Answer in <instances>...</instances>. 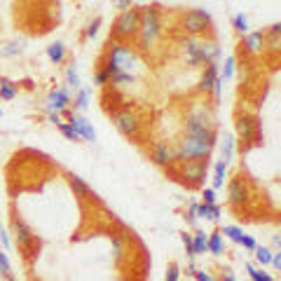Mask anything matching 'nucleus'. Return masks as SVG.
Returning <instances> with one entry per match:
<instances>
[{
	"mask_svg": "<svg viewBox=\"0 0 281 281\" xmlns=\"http://www.w3.org/2000/svg\"><path fill=\"white\" fill-rule=\"evenodd\" d=\"M215 145V134L213 132H202V134H185V138L181 141V148L174 153V162L183 160H204L209 157L211 150Z\"/></svg>",
	"mask_w": 281,
	"mask_h": 281,
	"instance_id": "nucleus-1",
	"label": "nucleus"
},
{
	"mask_svg": "<svg viewBox=\"0 0 281 281\" xmlns=\"http://www.w3.org/2000/svg\"><path fill=\"white\" fill-rule=\"evenodd\" d=\"M138 31H141V45L143 47H150V42L157 40V35H160V14H157V10H145L141 14Z\"/></svg>",
	"mask_w": 281,
	"mask_h": 281,
	"instance_id": "nucleus-2",
	"label": "nucleus"
},
{
	"mask_svg": "<svg viewBox=\"0 0 281 281\" xmlns=\"http://www.w3.org/2000/svg\"><path fill=\"white\" fill-rule=\"evenodd\" d=\"M138 24H141V12L134 10V7L132 10L127 7L115 21V35L117 38H132L138 31Z\"/></svg>",
	"mask_w": 281,
	"mask_h": 281,
	"instance_id": "nucleus-3",
	"label": "nucleus"
},
{
	"mask_svg": "<svg viewBox=\"0 0 281 281\" xmlns=\"http://www.w3.org/2000/svg\"><path fill=\"white\" fill-rule=\"evenodd\" d=\"M211 24V14L206 10H192L187 12L185 17H183V28H185L187 33H204L206 28Z\"/></svg>",
	"mask_w": 281,
	"mask_h": 281,
	"instance_id": "nucleus-4",
	"label": "nucleus"
},
{
	"mask_svg": "<svg viewBox=\"0 0 281 281\" xmlns=\"http://www.w3.org/2000/svg\"><path fill=\"white\" fill-rule=\"evenodd\" d=\"M237 136L242 141H253L260 136V120L251 113H242L237 117Z\"/></svg>",
	"mask_w": 281,
	"mask_h": 281,
	"instance_id": "nucleus-5",
	"label": "nucleus"
},
{
	"mask_svg": "<svg viewBox=\"0 0 281 281\" xmlns=\"http://www.w3.org/2000/svg\"><path fill=\"white\" fill-rule=\"evenodd\" d=\"M111 63H115L120 71H124V73H129L134 66H136V54H134L132 50H127L124 45H113L111 47Z\"/></svg>",
	"mask_w": 281,
	"mask_h": 281,
	"instance_id": "nucleus-6",
	"label": "nucleus"
},
{
	"mask_svg": "<svg viewBox=\"0 0 281 281\" xmlns=\"http://www.w3.org/2000/svg\"><path fill=\"white\" fill-rule=\"evenodd\" d=\"M206 169H209L206 160H190L183 166V178L190 183H202L206 178Z\"/></svg>",
	"mask_w": 281,
	"mask_h": 281,
	"instance_id": "nucleus-7",
	"label": "nucleus"
},
{
	"mask_svg": "<svg viewBox=\"0 0 281 281\" xmlns=\"http://www.w3.org/2000/svg\"><path fill=\"white\" fill-rule=\"evenodd\" d=\"M115 127L124 136H136L138 134V117L132 111H120L115 115Z\"/></svg>",
	"mask_w": 281,
	"mask_h": 281,
	"instance_id": "nucleus-8",
	"label": "nucleus"
},
{
	"mask_svg": "<svg viewBox=\"0 0 281 281\" xmlns=\"http://www.w3.org/2000/svg\"><path fill=\"white\" fill-rule=\"evenodd\" d=\"M248 199V185L244 178H234L230 181V187H227V202L232 206H242Z\"/></svg>",
	"mask_w": 281,
	"mask_h": 281,
	"instance_id": "nucleus-9",
	"label": "nucleus"
},
{
	"mask_svg": "<svg viewBox=\"0 0 281 281\" xmlns=\"http://www.w3.org/2000/svg\"><path fill=\"white\" fill-rule=\"evenodd\" d=\"M202 132H213V122L206 113H194L185 122V134H202Z\"/></svg>",
	"mask_w": 281,
	"mask_h": 281,
	"instance_id": "nucleus-10",
	"label": "nucleus"
},
{
	"mask_svg": "<svg viewBox=\"0 0 281 281\" xmlns=\"http://www.w3.org/2000/svg\"><path fill=\"white\" fill-rule=\"evenodd\" d=\"M14 234H17V244L21 251H28V248L35 244V234L33 230L21 221V218H14Z\"/></svg>",
	"mask_w": 281,
	"mask_h": 281,
	"instance_id": "nucleus-11",
	"label": "nucleus"
},
{
	"mask_svg": "<svg viewBox=\"0 0 281 281\" xmlns=\"http://www.w3.org/2000/svg\"><path fill=\"white\" fill-rule=\"evenodd\" d=\"M68 103H71V94H68L66 89H54V92L47 96V113L66 111Z\"/></svg>",
	"mask_w": 281,
	"mask_h": 281,
	"instance_id": "nucleus-12",
	"label": "nucleus"
},
{
	"mask_svg": "<svg viewBox=\"0 0 281 281\" xmlns=\"http://www.w3.org/2000/svg\"><path fill=\"white\" fill-rule=\"evenodd\" d=\"M68 124L75 129V134H77L80 138H84V141H96V132H94V127L89 124L87 120H84L82 115H75V113H73V115H71V122H68Z\"/></svg>",
	"mask_w": 281,
	"mask_h": 281,
	"instance_id": "nucleus-13",
	"label": "nucleus"
},
{
	"mask_svg": "<svg viewBox=\"0 0 281 281\" xmlns=\"http://www.w3.org/2000/svg\"><path fill=\"white\" fill-rule=\"evenodd\" d=\"M183 54H185L187 63L190 66H202V59H199V42L192 38H187L185 42H183Z\"/></svg>",
	"mask_w": 281,
	"mask_h": 281,
	"instance_id": "nucleus-14",
	"label": "nucleus"
},
{
	"mask_svg": "<svg viewBox=\"0 0 281 281\" xmlns=\"http://www.w3.org/2000/svg\"><path fill=\"white\" fill-rule=\"evenodd\" d=\"M153 160H155V164L166 166L169 162H174V153H171V148L166 143H157L153 148Z\"/></svg>",
	"mask_w": 281,
	"mask_h": 281,
	"instance_id": "nucleus-15",
	"label": "nucleus"
},
{
	"mask_svg": "<svg viewBox=\"0 0 281 281\" xmlns=\"http://www.w3.org/2000/svg\"><path fill=\"white\" fill-rule=\"evenodd\" d=\"M215 77H218V63H206V71L204 75H202V80H199V89L202 92H211V87H213Z\"/></svg>",
	"mask_w": 281,
	"mask_h": 281,
	"instance_id": "nucleus-16",
	"label": "nucleus"
},
{
	"mask_svg": "<svg viewBox=\"0 0 281 281\" xmlns=\"http://www.w3.org/2000/svg\"><path fill=\"white\" fill-rule=\"evenodd\" d=\"M218 56H221V47H218L215 42L199 45V59H202V63H213Z\"/></svg>",
	"mask_w": 281,
	"mask_h": 281,
	"instance_id": "nucleus-17",
	"label": "nucleus"
},
{
	"mask_svg": "<svg viewBox=\"0 0 281 281\" xmlns=\"http://www.w3.org/2000/svg\"><path fill=\"white\" fill-rule=\"evenodd\" d=\"M263 45H265V33H263V31L246 33V50L251 52V54H258V52L263 50Z\"/></svg>",
	"mask_w": 281,
	"mask_h": 281,
	"instance_id": "nucleus-18",
	"label": "nucleus"
},
{
	"mask_svg": "<svg viewBox=\"0 0 281 281\" xmlns=\"http://www.w3.org/2000/svg\"><path fill=\"white\" fill-rule=\"evenodd\" d=\"M197 218H206V221L218 223L221 221V209L215 204H197Z\"/></svg>",
	"mask_w": 281,
	"mask_h": 281,
	"instance_id": "nucleus-19",
	"label": "nucleus"
},
{
	"mask_svg": "<svg viewBox=\"0 0 281 281\" xmlns=\"http://www.w3.org/2000/svg\"><path fill=\"white\" fill-rule=\"evenodd\" d=\"M68 181H71V187H73V192H75V197H87V194H92V187H89L80 176L71 174V176H68Z\"/></svg>",
	"mask_w": 281,
	"mask_h": 281,
	"instance_id": "nucleus-20",
	"label": "nucleus"
},
{
	"mask_svg": "<svg viewBox=\"0 0 281 281\" xmlns=\"http://www.w3.org/2000/svg\"><path fill=\"white\" fill-rule=\"evenodd\" d=\"M192 248H194V255H202L209 251V237L206 232H194L192 234Z\"/></svg>",
	"mask_w": 281,
	"mask_h": 281,
	"instance_id": "nucleus-21",
	"label": "nucleus"
},
{
	"mask_svg": "<svg viewBox=\"0 0 281 281\" xmlns=\"http://www.w3.org/2000/svg\"><path fill=\"white\" fill-rule=\"evenodd\" d=\"M47 56H50L52 63H61V61L66 59V47H63V42H52L50 47H47Z\"/></svg>",
	"mask_w": 281,
	"mask_h": 281,
	"instance_id": "nucleus-22",
	"label": "nucleus"
},
{
	"mask_svg": "<svg viewBox=\"0 0 281 281\" xmlns=\"http://www.w3.org/2000/svg\"><path fill=\"white\" fill-rule=\"evenodd\" d=\"M17 96V87H14V82L12 80H7V77H0V99L3 101H10Z\"/></svg>",
	"mask_w": 281,
	"mask_h": 281,
	"instance_id": "nucleus-23",
	"label": "nucleus"
},
{
	"mask_svg": "<svg viewBox=\"0 0 281 281\" xmlns=\"http://www.w3.org/2000/svg\"><path fill=\"white\" fill-rule=\"evenodd\" d=\"M213 171H215V176H213V190H218V187H223L225 185V176H227V164L223 160H218L215 162V166H213Z\"/></svg>",
	"mask_w": 281,
	"mask_h": 281,
	"instance_id": "nucleus-24",
	"label": "nucleus"
},
{
	"mask_svg": "<svg viewBox=\"0 0 281 281\" xmlns=\"http://www.w3.org/2000/svg\"><path fill=\"white\" fill-rule=\"evenodd\" d=\"M279 35H281V24H274V26L270 28V33L265 35V42H267V47H270L272 52L279 50Z\"/></svg>",
	"mask_w": 281,
	"mask_h": 281,
	"instance_id": "nucleus-25",
	"label": "nucleus"
},
{
	"mask_svg": "<svg viewBox=\"0 0 281 281\" xmlns=\"http://www.w3.org/2000/svg\"><path fill=\"white\" fill-rule=\"evenodd\" d=\"M122 253H124V234H113V255L115 263H122Z\"/></svg>",
	"mask_w": 281,
	"mask_h": 281,
	"instance_id": "nucleus-26",
	"label": "nucleus"
},
{
	"mask_svg": "<svg viewBox=\"0 0 281 281\" xmlns=\"http://www.w3.org/2000/svg\"><path fill=\"white\" fill-rule=\"evenodd\" d=\"M209 253L223 255V234L221 232H213V234L209 237Z\"/></svg>",
	"mask_w": 281,
	"mask_h": 281,
	"instance_id": "nucleus-27",
	"label": "nucleus"
},
{
	"mask_svg": "<svg viewBox=\"0 0 281 281\" xmlns=\"http://www.w3.org/2000/svg\"><path fill=\"white\" fill-rule=\"evenodd\" d=\"M246 272H248V276H251V281H274V276H270L267 272L253 267L251 263H246Z\"/></svg>",
	"mask_w": 281,
	"mask_h": 281,
	"instance_id": "nucleus-28",
	"label": "nucleus"
},
{
	"mask_svg": "<svg viewBox=\"0 0 281 281\" xmlns=\"http://www.w3.org/2000/svg\"><path fill=\"white\" fill-rule=\"evenodd\" d=\"M234 63H237V59H234V56H227V59H225V66H223V71L218 73V77H221L223 82H225V80H230V77L234 75Z\"/></svg>",
	"mask_w": 281,
	"mask_h": 281,
	"instance_id": "nucleus-29",
	"label": "nucleus"
},
{
	"mask_svg": "<svg viewBox=\"0 0 281 281\" xmlns=\"http://www.w3.org/2000/svg\"><path fill=\"white\" fill-rule=\"evenodd\" d=\"M232 155H234V138L225 136V143H223V162H225V164L232 162Z\"/></svg>",
	"mask_w": 281,
	"mask_h": 281,
	"instance_id": "nucleus-30",
	"label": "nucleus"
},
{
	"mask_svg": "<svg viewBox=\"0 0 281 281\" xmlns=\"http://www.w3.org/2000/svg\"><path fill=\"white\" fill-rule=\"evenodd\" d=\"M253 251H255V258H258L260 265H270V260H272V251H270V248H267V246H255Z\"/></svg>",
	"mask_w": 281,
	"mask_h": 281,
	"instance_id": "nucleus-31",
	"label": "nucleus"
},
{
	"mask_svg": "<svg viewBox=\"0 0 281 281\" xmlns=\"http://www.w3.org/2000/svg\"><path fill=\"white\" fill-rule=\"evenodd\" d=\"M66 84H68L71 89H80V77H77L75 63H73V66L68 68V73H66Z\"/></svg>",
	"mask_w": 281,
	"mask_h": 281,
	"instance_id": "nucleus-32",
	"label": "nucleus"
},
{
	"mask_svg": "<svg viewBox=\"0 0 281 281\" xmlns=\"http://www.w3.org/2000/svg\"><path fill=\"white\" fill-rule=\"evenodd\" d=\"M108 82H113V84H132L134 77L129 75V73L120 71V73H115V75H111V80H108Z\"/></svg>",
	"mask_w": 281,
	"mask_h": 281,
	"instance_id": "nucleus-33",
	"label": "nucleus"
},
{
	"mask_svg": "<svg viewBox=\"0 0 281 281\" xmlns=\"http://www.w3.org/2000/svg\"><path fill=\"white\" fill-rule=\"evenodd\" d=\"M89 105V89H80L77 92V99H75V108L77 111H84Z\"/></svg>",
	"mask_w": 281,
	"mask_h": 281,
	"instance_id": "nucleus-34",
	"label": "nucleus"
},
{
	"mask_svg": "<svg viewBox=\"0 0 281 281\" xmlns=\"http://www.w3.org/2000/svg\"><path fill=\"white\" fill-rule=\"evenodd\" d=\"M221 234H227L232 242H237V244L242 242V237H244V232L239 230V227H234V225H225V230H223Z\"/></svg>",
	"mask_w": 281,
	"mask_h": 281,
	"instance_id": "nucleus-35",
	"label": "nucleus"
},
{
	"mask_svg": "<svg viewBox=\"0 0 281 281\" xmlns=\"http://www.w3.org/2000/svg\"><path fill=\"white\" fill-rule=\"evenodd\" d=\"M234 28H237L242 35L248 33V17L246 14H237V17H234Z\"/></svg>",
	"mask_w": 281,
	"mask_h": 281,
	"instance_id": "nucleus-36",
	"label": "nucleus"
},
{
	"mask_svg": "<svg viewBox=\"0 0 281 281\" xmlns=\"http://www.w3.org/2000/svg\"><path fill=\"white\" fill-rule=\"evenodd\" d=\"M56 127L61 129V134H63L66 138H71V141H77V138H80V136L75 134V129H73L71 124H68V122H61V124H56Z\"/></svg>",
	"mask_w": 281,
	"mask_h": 281,
	"instance_id": "nucleus-37",
	"label": "nucleus"
},
{
	"mask_svg": "<svg viewBox=\"0 0 281 281\" xmlns=\"http://www.w3.org/2000/svg\"><path fill=\"white\" fill-rule=\"evenodd\" d=\"M21 52V45L19 42H10V45H5L3 50H0V54L3 56H14V54H19Z\"/></svg>",
	"mask_w": 281,
	"mask_h": 281,
	"instance_id": "nucleus-38",
	"label": "nucleus"
},
{
	"mask_svg": "<svg viewBox=\"0 0 281 281\" xmlns=\"http://www.w3.org/2000/svg\"><path fill=\"white\" fill-rule=\"evenodd\" d=\"M166 281H181V270H178V265L171 263L166 267Z\"/></svg>",
	"mask_w": 281,
	"mask_h": 281,
	"instance_id": "nucleus-39",
	"label": "nucleus"
},
{
	"mask_svg": "<svg viewBox=\"0 0 281 281\" xmlns=\"http://www.w3.org/2000/svg\"><path fill=\"white\" fill-rule=\"evenodd\" d=\"M183 244H185V251H187V258H194V248H192V234H187V232H183L181 234Z\"/></svg>",
	"mask_w": 281,
	"mask_h": 281,
	"instance_id": "nucleus-40",
	"label": "nucleus"
},
{
	"mask_svg": "<svg viewBox=\"0 0 281 281\" xmlns=\"http://www.w3.org/2000/svg\"><path fill=\"white\" fill-rule=\"evenodd\" d=\"M12 270H10V260H7L5 253H0V276H10Z\"/></svg>",
	"mask_w": 281,
	"mask_h": 281,
	"instance_id": "nucleus-41",
	"label": "nucleus"
},
{
	"mask_svg": "<svg viewBox=\"0 0 281 281\" xmlns=\"http://www.w3.org/2000/svg\"><path fill=\"white\" fill-rule=\"evenodd\" d=\"M99 28H101V19L96 17L92 24H89V28H87V38H94V35L99 33Z\"/></svg>",
	"mask_w": 281,
	"mask_h": 281,
	"instance_id": "nucleus-42",
	"label": "nucleus"
},
{
	"mask_svg": "<svg viewBox=\"0 0 281 281\" xmlns=\"http://www.w3.org/2000/svg\"><path fill=\"white\" fill-rule=\"evenodd\" d=\"M239 244H242V246L246 248V251H253V248L258 246V242H255L253 237H246V234H244V237H242V242H239Z\"/></svg>",
	"mask_w": 281,
	"mask_h": 281,
	"instance_id": "nucleus-43",
	"label": "nucleus"
},
{
	"mask_svg": "<svg viewBox=\"0 0 281 281\" xmlns=\"http://www.w3.org/2000/svg\"><path fill=\"white\" fill-rule=\"evenodd\" d=\"M202 197H204V204H213V202H215V190H213V187H206Z\"/></svg>",
	"mask_w": 281,
	"mask_h": 281,
	"instance_id": "nucleus-44",
	"label": "nucleus"
},
{
	"mask_svg": "<svg viewBox=\"0 0 281 281\" xmlns=\"http://www.w3.org/2000/svg\"><path fill=\"white\" fill-rule=\"evenodd\" d=\"M221 281H237V276H234V272H232L230 267H223L221 270Z\"/></svg>",
	"mask_w": 281,
	"mask_h": 281,
	"instance_id": "nucleus-45",
	"label": "nucleus"
},
{
	"mask_svg": "<svg viewBox=\"0 0 281 281\" xmlns=\"http://www.w3.org/2000/svg\"><path fill=\"white\" fill-rule=\"evenodd\" d=\"M194 279L197 281H218L213 274H209V272H199V270L194 272Z\"/></svg>",
	"mask_w": 281,
	"mask_h": 281,
	"instance_id": "nucleus-46",
	"label": "nucleus"
},
{
	"mask_svg": "<svg viewBox=\"0 0 281 281\" xmlns=\"http://www.w3.org/2000/svg\"><path fill=\"white\" fill-rule=\"evenodd\" d=\"M108 80H111V77H108V73L99 71V73H96V77H94V84H105Z\"/></svg>",
	"mask_w": 281,
	"mask_h": 281,
	"instance_id": "nucleus-47",
	"label": "nucleus"
},
{
	"mask_svg": "<svg viewBox=\"0 0 281 281\" xmlns=\"http://www.w3.org/2000/svg\"><path fill=\"white\" fill-rule=\"evenodd\" d=\"M185 218H187V223H190V225L197 221V204H190V211H187Z\"/></svg>",
	"mask_w": 281,
	"mask_h": 281,
	"instance_id": "nucleus-48",
	"label": "nucleus"
},
{
	"mask_svg": "<svg viewBox=\"0 0 281 281\" xmlns=\"http://www.w3.org/2000/svg\"><path fill=\"white\" fill-rule=\"evenodd\" d=\"M0 242H3V246H5V248H10V239H7L5 230H3V225H0Z\"/></svg>",
	"mask_w": 281,
	"mask_h": 281,
	"instance_id": "nucleus-49",
	"label": "nucleus"
},
{
	"mask_svg": "<svg viewBox=\"0 0 281 281\" xmlns=\"http://www.w3.org/2000/svg\"><path fill=\"white\" fill-rule=\"evenodd\" d=\"M113 3H115V5H120L122 10H127V7L132 5V0H113Z\"/></svg>",
	"mask_w": 281,
	"mask_h": 281,
	"instance_id": "nucleus-50",
	"label": "nucleus"
},
{
	"mask_svg": "<svg viewBox=\"0 0 281 281\" xmlns=\"http://www.w3.org/2000/svg\"><path fill=\"white\" fill-rule=\"evenodd\" d=\"M194 272H197V267L190 263V265H187V270H185V274H187V276H194Z\"/></svg>",
	"mask_w": 281,
	"mask_h": 281,
	"instance_id": "nucleus-51",
	"label": "nucleus"
},
{
	"mask_svg": "<svg viewBox=\"0 0 281 281\" xmlns=\"http://www.w3.org/2000/svg\"><path fill=\"white\" fill-rule=\"evenodd\" d=\"M272 244H274V246H281V237H279V234H274V239H272Z\"/></svg>",
	"mask_w": 281,
	"mask_h": 281,
	"instance_id": "nucleus-52",
	"label": "nucleus"
},
{
	"mask_svg": "<svg viewBox=\"0 0 281 281\" xmlns=\"http://www.w3.org/2000/svg\"><path fill=\"white\" fill-rule=\"evenodd\" d=\"M5 279H7V281H14V279H12V276H5Z\"/></svg>",
	"mask_w": 281,
	"mask_h": 281,
	"instance_id": "nucleus-53",
	"label": "nucleus"
},
{
	"mask_svg": "<svg viewBox=\"0 0 281 281\" xmlns=\"http://www.w3.org/2000/svg\"><path fill=\"white\" fill-rule=\"evenodd\" d=\"M0 117H3V111H0Z\"/></svg>",
	"mask_w": 281,
	"mask_h": 281,
	"instance_id": "nucleus-54",
	"label": "nucleus"
}]
</instances>
